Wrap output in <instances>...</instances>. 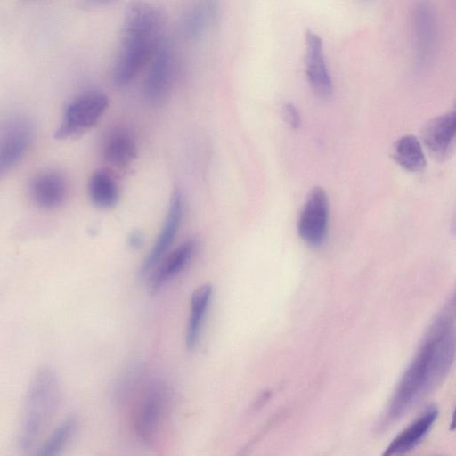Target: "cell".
I'll use <instances>...</instances> for the list:
<instances>
[{
  "instance_id": "1",
  "label": "cell",
  "mask_w": 456,
  "mask_h": 456,
  "mask_svg": "<svg viewBox=\"0 0 456 456\" xmlns=\"http://www.w3.org/2000/svg\"><path fill=\"white\" fill-rule=\"evenodd\" d=\"M456 357V325L432 323L403 373L389 405L390 419L403 415L448 374Z\"/></svg>"
},
{
  "instance_id": "2",
  "label": "cell",
  "mask_w": 456,
  "mask_h": 456,
  "mask_svg": "<svg viewBox=\"0 0 456 456\" xmlns=\"http://www.w3.org/2000/svg\"><path fill=\"white\" fill-rule=\"evenodd\" d=\"M164 19L155 6L136 3L127 10L112 79L118 86L130 84L151 61L163 37Z\"/></svg>"
},
{
  "instance_id": "3",
  "label": "cell",
  "mask_w": 456,
  "mask_h": 456,
  "mask_svg": "<svg viewBox=\"0 0 456 456\" xmlns=\"http://www.w3.org/2000/svg\"><path fill=\"white\" fill-rule=\"evenodd\" d=\"M61 398L56 373L42 368L32 378L27 392L18 432L21 450L29 449L54 415Z\"/></svg>"
},
{
  "instance_id": "4",
  "label": "cell",
  "mask_w": 456,
  "mask_h": 456,
  "mask_svg": "<svg viewBox=\"0 0 456 456\" xmlns=\"http://www.w3.org/2000/svg\"><path fill=\"white\" fill-rule=\"evenodd\" d=\"M109 106V98L99 91L83 93L65 108L62 119L54 133L56 139L77 137L92 128Z\"/></svg>"
},
{
  "instance_id": "5",
  "label": "cell",
  "mask_w": 456,
  "mask_h": 456,
  "mask_svg": "<svg viewBox=\"0 0 456 456\" xmlns=\"http://www.w3.org/2000/svg\"><path fill=\"white\" fill-rule=\"evenodd\" d=\"M329 198L319 186L308 193L297 223V231L307 244L320 246L325 240L329 223Z\"/></svg>"
},
{
  "instance_id": "6",
  "label": "cell",
  "mask_w": 456,
  "mask_h": 456,
  "mask_svg": "<svg viewBox=\"0 0 456 456\" xmlns=\"http://www.w3.org/2000/svg\"><path fill=\"white\" fill-rule=\"evenodd\" d=\"M34 136L31 121L15 117L6 122L0 139V173L4 175L18 165L27 153Z\"/></svg>"
},
{
  "instance_id": "7",
  "label": "cell",
  "mask_w": 456,
  "mask_h": 456,
  "mask_svg": "<svg viewBox=\"0 0 456 456\" xmlns=\"http://www.w3.org/2000/svg\"><path fill=\"white\" fill-rule=\"evenodd\" d=\"M167 405V388L160 383L152 384L142 398L134 419L135 433L142 442L149 444L155 437Z\"/></svg>"
},
{
  "instance_id": "8",
  "label": "cell",
  "mask_w": 456,
  "mask_h": 456,
  "mask_svg": "<svg viewBox=\"0 0 456 456\" xmlns=\"http://www.w3.org/2000/svg\"><path fill=\"white\" fill-rule=\"evenodd\" d=\"M175 71L174 57L168 43L164 39L154 53L143 83L147 101L156 103L168 94Z\"/></svg>"
},
{
  "instance_id": "9",
  "label": "cell",
  "mask_w": 456,
  "mask_h": 456,
  "mask_svg": "<svg viewBox=\"0 0 456 456\" xmlns=\"http://www.w3.org/2000/svg\"><path fill=\"white\" fill-rule=\"evenodd\" d=\"M183 214V195L179 190H175L170 198L167 213L159 236L141 265V274L152 269L167 251L178 232Z\"/></svg>"
},
{
  "instance_id": "10",
  "label": "cell",
  "mask_w": 456,
  "mask_h": 456,
  "mask_svg": "<svg viewBox=\"0 0 456 456\" xmlns=\"http://www.w3.org/2000/svg\"><path fill=\"white\" fill-rule=\"evenodd\" d=\"M305 72L310 86L321 98H329L333 94V83L329 73L322 40L312 30L305 34Z\"/></svg>"
},
{
  "instance_id": "11",
  "label": "cell",
  "mask_w": 456,
  "mask_h": 456,
  "mask_svg": "<svg viewBox=\"0 0 456 456\" xmlns=\"http://www.w3.org/2000/svg\"><path fill=\"white\" fill-rule=\"evenodd\" d=\"M29 191L33 201L38 207L49 209L59 207L64 201L68 186L61 173L48 170L34 177Z\"/></svg>"
},
{
  "instance_id": "12",
  "label": "cell",
  "mask_w": 456,
  "mask_h": 456,
  "mask_svg": "<svg viewBox=\"0 0 456 456\" xmlns=\"http://www.w3.org/2000/svg\"><path fill=\"white\" fill-rule=\"evenodd\" d=\"M422 134L430 151L438 157L446 155L456 142V110L452 109L429 120Z\"/></svg>"
},
{
  "instance_id": "13",
  "label": "cell",
  "mask_w": 456,
  "mask_h": 456,
  "mask_svg": "<svg viewBox=\"0 0 456 456\" xmlns=\"http://www.w3.org/2000/svg\"><path fill=\"white\" fill-rule=\"evenodd\" d=\"M105 161L118 170H126L137 157V144L133 134L126 129L112 130L102 145Z\"/></svg>"
},
{
  "instance_id": "14",
  "label": "cell",
  "mask_w": 456,
  "mask_h": 456,
  "mask_svg": "<svg viewBox=\"0 0 456 456\" xmlns=\"http://www.w3.org/2000/svg\"><path fill=\"white\" fill-rule=\"evenodd\" d=\"M437 415L435 406L427 407L418 419L391 441L381 456H401L411 450L430 429Z\"/></svg>"
},
{
  "instance_id": "15",
  "label": "cell",
  "mask_w": 456,
  "mask_h": 456,
  "mask_svg": "<svg viewBox=\"0 0 456 456\" xmlns=\"http://www.w3.org/2000/svg\"><path fill=\"white\" fill-rule=\"evenodd\" d=\"M196 248V241L188 240L177 247L163 261L151 279L150 289L157 292L168 280L179 273L189 263Z\"/></svg>"
},
{
  "instance_id": "16",
  "label": "cell",
  "mask_w": 456,
  "mask_h": 456,
  "mask_svg": "<svg viewBox=\"0 0 456 456\" xmlns=\"http://www.w3.org/2000/svg\"><path fill=\"white\" fill-rule=\"evenodd\" d=\"M212 290L211 284L205 283L198 287L192 293L185 336V344L190 350L193 349L197 344L211 299Z\"/></svg>"
},
{
  "instance_id": "17",
  "label": "cell",
  "mask_w": 456,
  "mask_h": 456,
  "mask_svg": "<svg viewBox=\"0 0 456 456\" xmlns=\"http://www.w3.org/2000/svg\"><path fill=\"white\" fill-rule=\"evenodd\" d=\"M78 421L70 415L64 419L32 456H61L77 433Z\"/></svg>"
},
{
  "instance_id": "18",
  "label": "cell",
  "mask_w": 456,
  "mask_h": 456,
  "mask_svg": "<svg viewBox=\"0 0 456 456\" xmlns=\"http://www.w3.org/2000/svg\"><path fill=\"white\" fill-rule=\"evenodd\" d=\"M392 155L399 166L410 172L422 171L427 164L419 141L411 134L403 135L395 142Z\"/></svg>"
},
{
  "instance_id": "19",
  "label": "cell",
  "mask_w": 456,
  "mask_h": 456,
  "mask_svg": "<svg viewBox=\"0 0 456 456\" xmlns=\"http://www.w3.org/2000/svg\"><path fill=\"white\" fill-rule=\"evenodd\" d=\"M88 193L92 202L103 208L113 207L119 198L115 180L104 169L96 170L92 174L88 181Z\"/></svg>"
},
{
  "instance_id": "20",
  "label": "cell",
  "mask_w": 456,
  "mask_h": 456,
  "mask_svg": "<svg viewBox=\"0 0 456 456\" xmlns=\"http://www.w3.org/2000/svg\"><path fill=\"white\" fill-rule=\"evenodd\" d=\"M429 7L420 4L414 13V31L417 41L419 58L426 61L434 45L435 23Z\"/></svg>"
},
{
  "instance_id": "21",
  "label": "cell",
  "mask_w": 456,
  "mask_h": 456,
  "mask_svg": "<svg viewBox=\"0 0 456 456\" xmlns=\"http://www.w3.org/2000/svg\"><path fill=\"white\" fill-rule=\"evenodd\" d=\"M209 13V10L204 5H197L188 10L183 20L184 31L191 36L200 34L208 23Z\"/></svg>"
},
{
  "instance_id": "22",
  "label": "cell",
  "mask_w": 456,
  "mask_h": 456,
  "mask_svg": "<svg viewBox=\"0 0 456 456\" xmlns=\"http://www.w3.org/2000/svg\"><path fill=\"white\" fill-rule=\"evenodd\" d=\"M437 320L453 323L456 322V290L452 296L451 299L445 305V307L441 311L439 315L436 317Z\"/></svg>"
},
{
  "instance_id": "23",
  "label": "cell",
  "mask_w": 456,
  "mask_h": 456,
  "mask_svg": "<svg viewBox=\"0 0 456 456\" xmlns=\"http://www.w3.org/2000/svg\"><path fill=\"white\" fill-rule=\"evenodd\" d=\"M282 112L286 122L294 129L300 125V115L297 107L291 102H286L282 107Z\"/></svg>"
},
{
  "instance_id": "24",
  "label": "cell",
  "mask_w": 456,
  "mask_h": 456,
  "mask_svg": "<svg viewBox=\"0 0 456 456\" xmlns=\"http://www.w3.org/2000/svg\"><path fill=\"white\" fill-rule=\"evenodd\" d=\"M142 242V236L139 232H134L132 234H130L129 237V243L131 247L136 248L141 245Z\"/></svg>"
},
{
  "instance_id": "25",
  "label": "cell",
  "mask_w": 456,
  "mask_h": 456,
  "mask_svg": "<svg viewBox=\"0 0 456 456\" xmlns=\"http://www.w3.org/2000/svg\"><path fill=\"white\" fill-rule=\"evenodd\" d=\"M450 428L452 430H455L456 429V408L452 413V420H451V424H450Z\"/></svg>"
},
{
  "instance_id": "26",
  "label": "cell",
  "mask_w": 456,
  "mask_h": 456,
  "mask_svg": "<svg viewBox=\"0 0 456 456\" xmlns=\"http://www.w3.org/2000/svg\"><path fill=\"white\" fill-rule=\"evenodd\" d=\"M453 110H456V101H455L454 105H453Z\"/></svg>"
}]
</instances>
